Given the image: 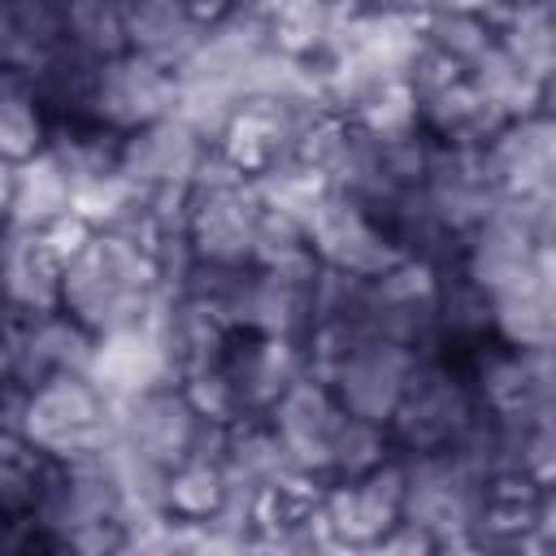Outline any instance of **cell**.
<instances>
[{
  "label": "cell",
  "mask_w": 556,
  "mask_h": 556,
  "mask_svg": "<svg viewBox=\"0 0 556 556\" xmlns=\"http://www.w3.org/2000/svg\"><path fill=\"white\" fill-rule=\"evenodd\" d=\"M174 100H178V74H169L135 52H122L113 61H100V70H96L87 122L126 139V135L169 117Z\"/></svg>",
  "instance_id": "10"
},
{
  "label": "cell",
  "mask_w": 556,
  "mask_h": 556,
  "mask_svg": "<svg viewBox=\"0 0 556 556\" xmlns=\"http://www.w3.org/2000/svg\"><path fill=\"white\" fill-rule=\"evenodd\" d=\"M165 300L161 265L152 248L130 235L96 230L87 248L61 269V313L96 339L148 330Z\"/></svg>",
  "instance_id": "1"
},
{
  "label": "cell",
  "mask_w": 556,
  "mask_h": 556,
  "mask_svg": "<svg viewBox=\"0 0 556 556\" xmlns=\"http://www.w3.org/2000/svg\"><path fill=\"white\" fill-rule=\"evenodd\" d=\"M217 374L230 391L239 421H261L269 404L308 374L304 343L291 339H261V334H235L226 352L217 356Z\"/></svg>",
  "instance_id": "13"
},
{
  "label": "cell",
  "mask_w": 556,
  "mask_h": 556,
  "mask_svg": "<svg viewBox=\"0 0 556 556\" xmlns=\"http://www.w3.org/2000/svg\"><path fill=\"white\" fill-rule=\"evenodd\" d=\"M230 500L222 460H182L165 482V517L187 526H213Z\"/></svg>",
  "instance_id": "30"
},
{
  "label": "cell",
  "mask_w": 556,
  "mask_h": 556,
  "mask_svg": "<svg viewBox=\"0 0 556 556\" xmlns=\"http://www.w3.org/2000/svg\"><path fill=\"white\" fill-rule=\"evenodd\" d=\"M469 87L504 117V122H517V117H530V113H552V87L530 78L500 43H491L469 70H465Z\"/></svg>",
  "instance_id": "25"
},
{
  "label": "cell",
  "mask_w": 556,
  "mask_h": 556,
  "mask_svg": "<svg viewBox=\"0 0 556 556\" xmlns=\"http://www.w3.org/2000/svg\"><path fill=\"white\" fill-rule=\"evenodd\" d=\"M395 452L387 426H374V421H361V417H343V430L334 439V456H330V473L326 482H348V478H361L378 465H387Z\"/></svg>",
  "instance_id": "34"
},
{
  "label": "cell",
  "mask_w": 556,
  "mask_h": 556,
  "mask_svg": "<svg viewBox=\"0 0 556 556\" xmlns=\"http://www.w3.org/2000/svg\"><path fill=\"white\" fill-rule=\"evenodd\" d=\"M74 213V187L70 178L52 165L48 152L13 165V204H9V226L43 230L56 217Z\"/></svg>",
  "instance_id": "27"
},
{
  "label": "cell",
  "mask_w": 556,
  "mask_h": 556,
  "mask_svg": "<svg viewBox=\"0 0 556 556\" xmlns=\"http://www.w3.org/2000/svg\"><path fill=\"white\" fill-rule=\"evenodd\" d=\"M413 365H417V356L408 348L387 343L378 334H365L330 365V374L321 382L330 387V395L339 400V408L348 417L387 426L400 395H404V382H408Z\"/></svg>",
  "instance_id": "12"
},
{
  "label": "cell",
  "mask_w": 556,
  "mask_h": 556,
  "mask_svg": "<svg viewBox=\"0 0 556 556\" xmlns=\"http://www.w3.org/2000/svg\"><path fill=\"white\" fill-rule=\"evenodd\" d=\"M343 417L348 413L339 408V400L330 395V387L321 378L304 374V378H295L269 404V413L261 421L278 439V447L291 460V469L326 486V473H330V456H334V439L343 430Z\"/></svg>",
  "instance_id": "9"
},
{
  "label": "cell",
  "mask_w": 556,
  "mask_h": 556,
  "mask_svg": "<svg viewBox=\"0 0 556 556\" xmlns=\"http://www.w3.org/2000/svg\"><path fill=\"white\" fill-rule=\"evenodd\" d=\"M478 421H482V404L473 395L465 361L434 352V356H417L404 395L387 421V434L400 456L447 452L460 447Z\"/></svg>",
  "instance_id": "5"
},
{
  "label": "cell",
  "mask_w": 556,
  "mask_h": 556,
  "mask_svg": "<svg viewBox=\"0 0 556 556\" xmlns=\"http://www.w3.org/2000/svg\"><path fill=\"white\" fill-rule=\"evenodd\" d=\"M4 391H17V382H13V321L0 313V395Z\"/></svg>",
  "instance_id": "38"
},
{
  "label": "cell",
  "mask_w": 556,
  "mask_h": 556,
  "mask_svg": "<svg viewBox=\"0 0 556 556\" xmlns=\"http://www.w3.org/2000/svg\"><path fill=\"white\" fill-rule=\"evenodd\" d=\"M304 243L321 269L361 278V282H374L404 261L387 226L339 191H326V200L313 208V217L304 222Z\"/></svg>",
  "instance_id": "7"
},
{
  "label": "cell",
  "mask_w": 556,
  "mask_h": 556,
  "mask_svg": "<svg viewBox=\"0 0 556 556\" xmlns=\"http://www.w3.org/2000/svg\"><path fill=\"white\" fill-rule=\"evenodd\" d=\"M417 191L452 239H465L500 200L482 169V156L465 148H443V143L426 148V169H421Z\"/></svg>",
  "instance_id": "15"
},
{
  "label": "cell",
  "mask_w": 556,
  "mask_h": 556,
  "mask_svg": "<svg viewBox=\"0 0 556 556\" xmlns=\"http://www.w3.org/2000/svg\"><path fill=\"white\" fill-rule=\"evenodd\" d=\"M261 539H269V543L278 547V556H352V552L326 530V521H321L317 513H308L304 521H295V526H287V530H278V534H261Z\"/></svg>",
  "instance_id": "35"
},
{
  "label": "cell",
  "mask_w": 556,
  "mask_h": 556,
  "mask_svg": "<svg viewBox=\"0 0 556 556\" xmlns=\"http://www.w3.org/2000/svg\"><path fill=\"white\" fill-rule=\"evenodd\" d=\"M61 30H65V43L78 48L83 56H91L96 65L126 52V22H122V4H113V0L61 4Z\"/></svg>",
  "instance_id": "33"
},
{
  "label": "cell",
  "mask_w": 556,
  "mask_h": 556,
  "mask_svg": "<svg viewBox=\"0 0 556 556\" xmlns=\"http://www.w3.org/2000/svg\"><path fill=\"white\" fill-rule=\"evenodd\" d=\"M96 61L83 56L78 48H70L65 39L48 52V61L26 78L35 100L43 104V113L52 122H87L91 109V87H96Z\"/></svg>",
  "instance_id": "26"
},
{
  "label": "cell",
  "mask_w": 556,
  "mask_h": 556,
  "mask_svg": "<svg viewBox=\"0 0 556 556\" xmlns=\"http://www.w3.org/2000/svg\"><path fill=\"white\" fill-rule=\"evenodd\" d=\"M52 460H43L17 430H0V521H26L48 486Z\"/></svg>",
  "instance_id": "32"
},
{
  "label": "cell",
  "mask_w": 556,
  "mask_h": 556,
  "mask_svg": "<svg viewBox=\"0 0 556 556\" xmlns=\"http://www.w3.org/2000/svg\"><path fill=\"white\" fill-rule=\"evenodd\" d=\"M17 434L52 465L87 460L113 443V404L91 378H52L22 391Z\"/></svg>",
  "instance_id": "6"
},
{
  "label": "cell",
  "mask_w": 556,
  "mask_h": 556,
  "mask_svg": "<svg viewBox=\"0 0 556 556\" xmlns=\"http://www.w3.org/2000/svg\"><path fill=\"white\" fill-rule=\"evenodd\" d=\"M61 39H65L61 4H52V0H0V74L30 78Z\"/></svg>",
  "instance_id": "24"
},
{
  "label": "cell",
  "mask_w": 556,
  "mask_h": 556,
  "mask_svg": "<svg viewBox=\"0 0 556 556\" xmlns=\"http://www.w3.org/2000/svg\"><path fill=\"white\" fill-rule=\"evenodd\" d=\"M48 556H104V552H74V547H52L48 543ZM113 556V552H109Z\"/></svg>",
  "instance_id": "40"
},
{
  "label": "cell",
  "mask_w": 556,
  "mask_h": 556,
  "mask_svg": "<svg viewBox=\"0 0 556 556\" xmlns=\"http://www.w3.org/2000/svg\"><path fill=\"white\" fill-rule=\"evenodd\" d=\"M361 556H434V547L421 539V534H413V530H395L391 539H382L378 547H369V552H361Z\"/></svg>",
  "instance_id": "37"
},
{
  "label": "cell",
  "mask_w": 556,
  "mask_h": 556,
  "mask_svg": "<svg viewBox=\"0 0 556 556\" xmlns=\"http://www.w3.org/2000/svg\"><path fill=\"white\" fill-rule=\"evenodd\" d=\"M35 530L52 547L74 552H117L126 530L135 526L126 491L109 465V456H87L70 465H52L48 486L30 513Z\"/></svg>",
  "instance_id": "2"
},
{
  "label": "cell",
  "mask_w": 556,
  "mask_h": 556,
  "mask_svg": "<svg viewBox=\"0 0 556 556\" xmlns=\"http://www.w3.org/2000/svg\"><path fill=\"white\" fill-rule=\"evenodd\" d=\"M404 500L400 526L421 534L430 547H460L478 534L486 508V473L460 447L447 452H413L400 456Z\"/></svg>",
  "instance_id": "3"
},
{
  "label": "cell",
  "mask_w": 556,
  "mask_h": 556,
  "mask_svg": "<svg viewBox=\"0 0 556 556\" xmlns=\"http://www.w3.org/2000/svg\"><path fill=\"white\" fill-rule=\"evenodd\" d=\"M460 361H465L473 395L491 421L552 417V395H556L552 352H517V348L482 343L478 352H469Z\"/></svg>",
  "instance_id": "8"
},
{
  "label": "cell",
  "mask_w": 556,
  "mask_h": 556,
  "mask_svg": "<svg viewBox=\"0 0 556 556\" xmlns=\"http://www.w3.org/2000/svg\"><path fill=\"white\" fill-rule=\"evenodd\" d=\"M482 22L491 26L495 43L539 83L552 87L556 78V4L526 0V4H478Z\"/></svg>",
  "instance_id": "22"
},
{
  "label": "cell",
  "mask_w": 556,
  "mask_h": 556,
  "mask_svg": "<svg viewBox=\"0 0 556 556\" xmlns=\"http://www.w3.org/2000/svg\"><path fill=\"white\" fill-rule=\"evenodd\" d=\"M48 130H52V117L35 100L30 83L0 74V161L22 165V161L39 156L48 143Z\"/></svg>",
  "instance_id": "31"
},
{
  "label": "cell",
  "mask_w": 556,
  "mask_h": 556,
  "mask_svg": "<svg viewBox=\"0 0 556 556\" xmlns=\"http://www.w3.org/2000/svg\"><path fill=\"white\" fill-rule=\"evenodd\" d=\"M43 539H39V530H35V521L26 517V521H0V556H26V552H35Z\"/></svg>",
  "instance_id": "36"
},
{
  "label": "cell",
  "mask_w": 556,
  "mask_h": 556,
  "mask_svg": "<svg viewBox=\"0 0 556 556\" xmlns=\"http://www.w3.org/2000/svg\"><path fill=\"white\" fill-rule=\"evenodd\" d=\"M96 334L83 330L74 317L43 313L13 321V382L17 391H30L52 378H87L96 361Z\"/></svg>",
  "instance_id": "16"
},
{
  "label": "cell",
  "mask_w": 556,
  "mask_h": 556,
  "mask_svg": "<svg viewBox=\"0 0 556 556\" xmlns=\"http://www.w3.org/2000/svg\"><path fill=\"white\" fill-rule=\"evenodd\" d=\"M117 135L91 126V122H52L43 152L52 156V165L70 178V187H87L100 182L109 174H117Z\"/></svg>",
  "instance_id": "28"
},
{
  "label": "cell",
  "mask_w": 556,
  "mask_h": 556,
  "mask_svg": "<svg viewBox=\"0 0 556 556\" xmlns=\"http://www.w3.org/2000/svg\"><path fill=\"white\" fill-rule=\"evenodd\" d=\"M478 156L500 200L556 195V117L552 113L504 122Z\"/></svg>",
  "instance_id": "14"
},
{
  "label": "cell",
  "mask_w": 556,
  "mask_h": 556,
  "mask_svg": "<svg viewBox=\"0 0 556 556\" xmlns=\"http://www.w3.org/2000/svg\"><path fill=\"white\" fill-rule=\"evenodd\" d=\"M226 434L230 426L204 421L178 382L113 404V447L161 473H174L182 460H222Z\"/></svg>",
  "instance_id": "4"
},
{
  "label": "cell",
  "mask_w": 556,
  "mask_h": 556,
  "mask_svg": "<svg viewBox=\"0 0 556 556\" xmlns=\"http://www.w3.org/2000/svg\"><path fill=\"white\" fill-rule=\"evenodd\" d=\"M491 343L517 352H552L556 343V278L521 282L491 295Z\"/></svg>",
  "instance_id": "23"
},
{
  "label": "cell",
  "mask_w": 556,
  "mask_h": 556,
  "mask_svg": "<svg viewBox=\"0 0 556 556\" xmlns=\"http://www.w3.org/2000/svg\"><path fill=\"white\" fill-rule=\"evenodd\" d=\"M87 378L96 382V391L109 404L135 400V395H143V391H152L161 382H178L152 330H126V334L100 339Z\"/></svg>",
  "instance_id": "21"
},
{
  "label": "cell",
  "mask_w": 556,
  "mask_h": 556,
  "mask_svg": "<svg viewBox=\"0 0 556 556\" xmlns=\"http://www.w3.org/2000/svg\"><path fill=\"white\" fill-rule=\"evenodd\" d=\"M9 204H13V165L0 161V230L9 226Z\"/></svg>",
  "instance_id": "39"
},
{
  "label": "cell",
  "mask_w": 556,
  "mask_h": 556,
  "mask_svg": "<svg viewBox=\"0 0 556 556\" xmlns=\"http://www.w3.org/2000/svg\"><path fill=\"white\" fill-rule=\"evenodd\" d=\"M61 256L43 230L4 226L0 230V313L9 321L43 317L61 308Z\"/></svg>",
  "instance_id": "18"
},
{
  "label": "cell",
  "mask_w": 556,
  "mask_h": 556,
  "mask_svg": "<svg viewBox=\"0 0 556 556\" xmlns=\"http://www.w3.org/2000/svg\"><path fill=\"white\" fill-rule=\"evenodd\" d=\"M400 500H404V478H400V456H391L387 465L361 478L326 482L317 500V517L352 556H361L400 530Z\"/></svg>",
  "instance_id": "11"
},
{
  "label": "cell",
  "mask_w": 556,
  "mask_h": 556,
  "mask_svg": "<svg viewBox=\"0 0 556 556\" xmlns=\"http://www.w3.org/2000/svg\"><path fill=\"white\" fill-rule=\"evenodd\" d=\"M204 152L208 148L169 113V117H161V122H152V126H143L117 143V174L143 195L187 191Z\"/></svg>",
  "instance_id": "17"
},
{
  "label": "cell",
  "mask_w": 556,
  "mask_h": 556,
  "mask_svg": "<svg viewBox=\"0 0 556 556\" xmlns=\"http://www.w3.org/2000/svg\"><path fill=\"white\" fill-rule=\"evenodd\" d=\"M417 104V130L426 143H443V148H465V152H482L491 143V135L504 126V117L469 87L465 74L443 78L426 91H413Z\"/></svg>",
  "instance_id": "20"
},
{
  "label": "cell",
  "mask_w": 556,
  "mask_h": 556,
  "mask_svg": "<svg viewBox=\"0 0 556 556\" xmlns=\"http://www.w3.org/2000/svg\"><path fill=\"white\" fill-rule=\"evenodd\" d=\"M417 39H421L430 52L447 56L452 65H460V70H469V65L495 43V35H491V26L482 22L478 4H434V9H417Z\"/></svg>",
  "instance_id": "29"
},
{
  "label": "cell",
  "mask_w": 556,
  "mask_h": 556,
  "mask_svg": "<svg viewBox=\"0 0 556 556\" xmlns=\"http://www.w3.org/2000/svg\"><path fill=\"white\" fill-rule=\"evenodd\" d=\"M222 13V4H187V0H126V52L178 74L191 52L200 48L208 22Z\"/></svg>",
  "instance_id": "19"
}]
</instances>
